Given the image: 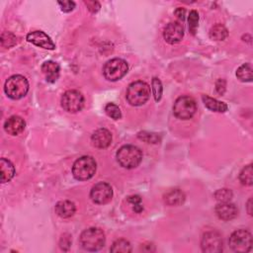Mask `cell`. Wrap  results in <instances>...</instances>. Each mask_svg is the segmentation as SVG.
<instances>
[{
	"mask_svg": "<svg viewBox=\"0 0 253 253\" xmlns=\"http://www.w3.org/2000/svg\"><path fill=\"white\" fill-rule=\"evenodd\" d=\"M127 100L132 106H141L151 97V87L144 81H135L127 89Z\"/></svg>",
	"mask_w": 253,
	"mask_h": 253,
	"instance_id": "6da1fadb",
	"label": "cell"
},
{
	"mask_svg": "<svg viewBox=\"0 0 253 253\" xmlns=\"http://www.w3.org/2000/svg\"><path fill=\"white\" fill-rule=\"evenodd\" d=\"M79 241L83 249L87 251H98L105 244V234L100 229L90 228L81 234Z\"/></svg>",
	"mask_w": 253,
	"mask_h": 253,
	"instance_id": "7a4b0ae2",
	"label": "cell"
},
{
	"mask_svg": "<svg viewBox=\"0 0 253 253\" xmlns=\"http://www.w3.org/2000/svg\"><path fill=\"white\" fill-rule=\"evenodd\" d=\"M117 160L121 166L127 169H133L139 165L142 159V154L135 146H124L117 152Z\"/></svg>",
	"mask_w": 253,
	"mask_h": 253,
	"instance_id": "3957f363",
	"label": "cell"
},
{
	"mask_svg": "<svg viewBox=\"0 0 253 253\" xmlns=\"http://www.w3.org/2000/svg\"><path fill=\"white\" fill-rule=\"evenodd\" d=\"M96 161L91 156H82L78 158L72 166V174L79 181H85L92 178L96 172Z\"/></svg>",
	"mask_w": 253,
	"mask_h": 253,
	"instance_id": "277c9868",
	"label": "cell"
},
{
	"mask_svg": "<svg viewBox=\"0 0 253 253\" xmlns=\"http://www.w3.org/2000/svg\"><path fill=\"white\" fill-rule=\"evenodd\" d=\"M4 91L6 95L11 99H21L29 91V82L26 78L22 76H13L6 80Z\"/></svg>",
	"mask_w": 253,
	"mask_h": 253,
	"instance_id": "5b68a950",
	"label": "cell"
},
{
	"mask_svg": "<svg viewBox=\"0 0 253 253\" xmlns=\"http://www.w3.org/2000/svg\"><path fill=\"white\" fill-rule=\"evenodd\" d=\"M129 70V65L122 58H113L108 60L103 68V74L109 81H118L123 78Z\"/></svg>",
	"mask_w": 253,
	"mask_h": 253,
	"instance_id": "8992f818",
	"label": "cell"
},
{
	"mask_svg": "<svg viewBox=\"0 0 253 253\" xmlns=\"http://www.w3.org/2000/svg\"><path fill=\"white\" fill-rule=\"evenodd\" d=\"M197 110L196 101L190 96L179 97L173 106L174 115L181 120L191 119Z\"/></svg>",
	"mask_w": 253,
	"mask_h": 253,
	"instance_id": "52a82bcc",
	"label": "cell"
},
{
	"mask_svg": "<svg viewBox=\"0 0 253 253\" xmlns=\"http://www.w3.org/2000/svg\"><path fill=\"white\" fill-rule=\"evenodd\" d=\"M230 247L237 253L248 252L252 248V235L245 230L235 231L230 237Z\"/></svg>",
	"mask_w": 253,
	"mask_h": 253,
	"instance_id": "ba28073f",
	"label": "cell"
},
{
	"mask_svg": "<svg viewBox=\"0 0 253 253\" xmlns=\"http://www.w3.org/2000/svg\"><path fill=\"white\" fill-rule=\"evenodd\" d=\"M84 105V97L78 90H68L61 97V106L69 113L80 111Z\"/></svg>",
	"mask_w": 253,
	"mask_h": 253,
	"instance_id": "9c48e42d",
	"label": "cell"
},
{
	"mask_svg": "<svg viewBox=\"0 0 253 253\" xmlns=\"http://www.w3.org/2000/svg\"><path fill=\"white\" fill-rule=\"evenodd\" d=\"M202 250L207 253H219L223 251V238L216 232H207L201 241Z\"/></svg>",
	"mask_w": 253,
	"mask_h": 253,
	"instance_id": "30bf717a",
	"label": "cell"
},
{
	"mask_svg": "<svg viewBox=\"0 0 253 253\" xmlns=\"http://www.w3.org/2000/svg\"><path fill=\"white\" fill-rule=\"evenodd\" d=\"M113 197L112 187L105 182L97 183L93 186L90 192L91 200L98 205H105L109 203Z\"/></svg>",
	"mask_w": 253,
	"mask_h": 253,
	"instance_id": "8fae6325",
	"label": "cell"
},
{
	"mask_svg": "<svg viewBox=\"0 0 253 253\" xmlns=\"http://www.w3.org/2000/svg\"><path fill=\"white\" fill-rule=\"evenodd\" d=\"M183 36H184V28L183 25L179 22H170L165 27L163 32L164 40L170 45L179 43L183 39Z\"/></svg>",
	"mask_w": 253,
	"mask_h": 253,
	"instance_id": "7c38bea8",
	"label": "cell"
},
{
	"mask_svg": "<svg viewBox=\"0 0 253 253\" xmlns=\"http://www.w3.org/2000/svg\"><path fill=\"white\" fill-rule=\"evenodd\" d=\"M27 41L33 45L46 49V50H55L56 45L52 41L49 36L43 31H34L27 35Z\"/></svg>",
	"mask_w": 253,
	"mask_h": 253,
	"instance_id": "4fadbf2b",
	"label": "cell"
},
{
	"mask_svg": "<svg viewBox=\"0 0 253 253\" xmlns=\"http://www.w3.org/2000/svg\"><path fill=\"white\" fill-rule=\"evenodd\" d=\"M215 214L219 216V219L223 221H231L236 218L238 214V210L235 205L227 202V203H220L215 206Z\"/></svg>",
	"mask_w": 253,
	"mask_h": 253,
	"instance_id": "5bb4252c",
	"label": "cell"
},
{
	"mask_svg": "<svg viewBox=\"0 0 253 253\" xmlns=\"http://www.w3.org/2000/svg\"><path fill=\"white\" fill-rule=\"evenodd\" d=\"M93 146L98 149H106L112 142V135L106 129L97 130L91 137Z\"/></svg>",
	"mask_w": 253,
	"mask_h": 253,
	"instance_id": "9a60e30c",
	"label": "cell"
},
{
	"mask_svg": "<svg viewBox=\"0 0 253 253\" xmlns=\"http://www.w3.org/2000/svg\"><path fill=\"white\" fill-rule=\"evenodd\" d=\"M26 123L24 119L19 116H12L8 120H6L4 124V130L6 133L12 136H17L21 134L25 129Z\"/></svg>",
	"mask_w": 253,
	"mask_h": 253,
	"instance_id": "2e32d148",
	"label": "cell"
},
{
	"mask_svg": "<svg viewBox=\"0 0 253 253\" xmlns=\"http://www.w3.org/2000/svg\"><path fill=\"white\" fill-rule=\"evenodd\" d=\"M42 71L46 77L47 81L51 82V83H54L58 79L60 67H59L58 63H57L53 60H48V61L43 63Z\"/></svg>",
	"mask_w": 253,
	"mask_h": 253,
	"instance_id": "e0dca14e",
	"label": "cell"
},
{
	"mask_svg": "<svg viewBox=\"0 0 253 253\" xmlns=\"http://www.w3.org/2000/svg\"><path fill=\"white\" fill-rule=\"evenodd\" d=\"M185 198L184 192L180 189H170L163 196L164 203L168 206L182 205L185 202Z\"/></svg>",
	"mask_w": 253,
	"mask_h": 253,
	"instance_id": "ac0fdd59",
	"label": "cell"
},
{
	"mask_svg": "<svg viewBox=\"0 0 253 253\" xmlns=\"http://www.w3.org/2000/svg\"><path fill=\"white\" fill-rule=\"evenodd\" d=\"M75 203L70 201H60L56 205V214L62 219H68L76 214Z\"/></svg>",
	"mask_w": 253,
	"mask_h": 253,
	"instance_id": "d6986e66",
	"label": "cell"
},
{
	"mask_svg": "<svg viewBox=\"0 0 253 253\" xmlns=\"http://www.w3.org/2000/svg\"><path fill=\"white\" fill-rule=\"evenodd\" d=\"M0 172H1V182L6 183L14 177L15 167L10 160L1 158L0 159Z\"/></svg>",
	"mask_w": 253,
	"mask_h": 253,
	"instance_id": "ffe728a7",
	"label": "cell"
},
{
	"mask_svg": "<svg viewBox=\"0 0 253 253\" xmlns=\"http://www.w3.org/2000/svg\"><path fill=\"white\" fill-rule=\"evenodd\" d=\"M202 100H203L205 106L211 111L218 112V113H225L228 111V105L224 102H221L214 98H212L208 95H203Z\"/></svg>",
	"mask_w": 253,
	"mask_h": 253,
	"instance_id": "44dd1931",
	"label": "cell"
},
{
	"mask_svg": "<svg viewBox=\"0 0 253 253\" xmlns=\"http://www.w3.org/2000/svg\"><path fill=\"white\" fill-rule=\"evenodd\" d=\"M228 36H229V31L222 24L214 25V27H212L210 31V37L214 41H224L225 39L228 38Z\"/></svg>",
	"mask_w": 253,
	"mask_h": 253,
	"instance_id": "7402d4cb",
	"label": "cell"
},
{
	"mask_svg": "<svg viewBox=\"0 0 253 253\" xmlns=\"http://www.w3.org/2000/svg\"><path fill=\"white\" fill-rule=\"evenodd\" d=\"M237 78L242 82H250L252 80V66L250 63H244L238 67L236 71Z\"/></svg>",
	"mask_w": 253,
	"mask_h": 253,
	"instance_id": "603a6c76",
	"label": "cell"
},
{
	"mask_svg": "<svg viewBox=\"0 0 253 253\" xmlns=\"http://www.w3.org/2000/svg\"><path fill=\"white\" fill-rule=\"evenodd\" d=\"M110 250L114 253H128L132 252V245L126 239H118L113 243Z\"/></svg>",
	"mask_w": 253,
	"mask_h": 253,
	"instance_id": "cb8c5ba5",
	"label": "cell"
},
{
	"mask_svg": "<svg viewBox=\"0 0 253 253\" xmlns=\"http://www.w3.org/2000/svg\"><path fill=\"white\" fill-rule=\"evenodd\" d=\"M239 180L240 182L245 186H251L253 183V171H252V165L249 164L245 166L240 174H239Z\"/></svg>",
	"mask_w": 253,
	"mask_h": 253,
	"instance_id": "d4e9b609",
	"label": "cell"
},
{
	"mask_svg": "<svg viewBox=\"0 0 253 253\" xmlns=\"http://www.w3.org/2000/svg\"><path fill=\"white\" fill-rule=\"evenodd\" d=\"M105 112L108 116H109L112 119H114V120H119L122 117V113H121L120 108L114 103H108L105 107Z\"/></svg>",
	"mask_w": 253,
	"mask_h": 253,
	"instance_id": "484cf974",
	"label": "cell"
},
{
	"mask_svg": "<svg viewBox=\"0 0 253 253\" xmlns=\"http://www.w3.org/2000/svg\"><path fill=\"white\" fill-rule=\"evenodd\" d=\"M17 43V38L11 32H3L1 35V45L4 48H11Z\"/></svg>",
	"mask_w": 253,
	"mask_h": 253,
	"instance_id": "4316f807",
	"label": "cell"
},
{
	"mask_svg": "<svg viewBox=\"0 0 253 253\" xmlns=\"http://www.w3.org/2000/svg\"><path fill=\"white\" fill-rule=\"evenodd\" d=\"M214 198L220 203H227L233 199V192L229 189H221L214 193Z\"/></svg>",
	"mask_w": 253,
	"mask_h": 253,
	"instance_id": "83f0119b",
	"label": "cell"
},
{
	"mask_svg": "<svg viewBox=\"0 0 253 253\" xmlns=\"http://www.w3.org/2000/svg\"><path fill=\"white\" fill-rule=\"evenodd\" d=\"M152 89H153V93H154V96H155V99L156 102L160 101L161 99V96H162V83L161 81L157 78H155L153 79V82H152Z\"/></svg>",
	"mask_w": 253,
	"mask_h": 253,
	"instance_id": "f1b7e54d",
	"label": "cell"
},
{
	"mask_svg": "<svg viewBox=\"0 0 253 253\" xmlns=\"http://www.w3.org/2000/svg\"><path fill=\"white\" fill-rule=\"evenodd\" d=\"M188 21H189V30L193 35H195L196 30L198 28V23H199V14L196 10H192L190 12Z\"/></svg>",
	"mask_w": 253,
	"mask_h": 253,
	"instance_id": "f546056e",
	"label": "cell"
},
{
	"mask_svg": "<svg viewBox=\"0 0 253 253\" xmlns=\"http://www.w3.org/2000/svg\"><path fill=\"white\" fill-rule=\"evenodd\" d=\"M129 203L134 207V211L136 213H140L143 210V207L141 206V199L139 196L135 195V196H130L128 198Z\"/></svg>",
	"mask_w": 253,
	"mask_h": 253,
	"instance_id": "4dcf8cb0",
	"label": "cell"
},
{
	"mask_svg": "<svg viewBox=\"0 0 253 253\" xmlns=\"http://www.w3.org/2000/svg\"><path fill=\"white\" fill-rule=\"evenodd\" d=\"M138 137L149 143H151V142L156 143L159 140V137H158V136H156V134H150V133H146V132L139 133Z\"/></svg>",
	"mask_w": 253,
	"mask_h": 253,
	"instance_id": "1f68e13d",
	"label": "cell"
},
{
	"mask_svg": "<svg viewBox=\"0 0 253 253\" xmlns=\"http://www.w3.org/2000/svg\"><path fill=\"white\" fill-rule=\"evenodd\" d=\"M58 5L63 12H70L76 7V3L74 1H58Z\"/></svg>",
	"mask_w": 253,
	"mask_h": 253,
	"instance_id": "d6a6232c",
	"label": "cell"
},
{
	"mask_svg": "<svg viewBox=\"0 0 253 253\" xmlns=\"http://www.w3.org/2000/svg\"><path fill=\"white\" fill-rule=\"evenodd\" d=\"M84 3L86 4L87 8L89 11H91L92 13H96L99 11L100 9V3L97 1H84Z\"/></svg>",
	"mask_w": 253,
	"mask_h": 253,
	"instance_id": "836d02e7",
	"label": "cell"
},
{
	"mask_svg": "<svg viewBox=\"0 0 253 253\" xmlns=\"http://www.w3.org/2000/svg\"><path fill=\"white\" fill-rule=\"evenodd\" d=\"M216 91L220 94H224L225 90H226V81L224 79H219L218 82H216Z\"/></svg>",
	"mask_w": 253,
	"mask_h": 253,
	"instance_id": "e575fe53",
	"label": "cell"
},
{
	"mask_svg": "<svg viewBox=\"0 0 253 253\" xmlns=\"http://www.w3.org/2000/svg\"><path fill=\"white\" fill-rule=\"evenodd\" d=\"M174 13H175L176 17H177L179 20L184 21V19H185V15H186V11H185V9H183V8H177V9L175 10Z\"/></svg>",
	"mask_w": 253,
	"mask_h": 253,
	"instance_id": "d590c367",
	"label": "cell"
},
{
	"mask_svg": "<svg viewBox=\"0 0 253 253\" xmlns=\"http://www.w3.org/2000/svg\"><path fill=\"white\" fill-rule=\"evenodd\" d=\"M246 206H247V212H248V214L251 215V214H252V211H251V207H252V199H251V198L248 200Z\"/></svg>",
	"mask_w": 253,
	"mask_h": 253,
	"instance_id": "8d00e7d4",
	"label": "cell"
}]
</instances>
